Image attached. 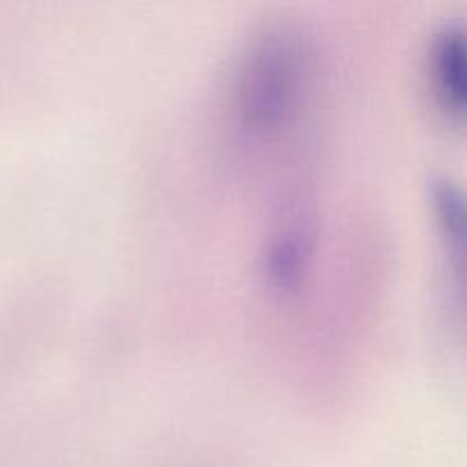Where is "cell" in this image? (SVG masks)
<instances>
[{
	"label": "cell",
	"instance_id": "1",
	"mask_svg": "<svg viewBox=\"0 0 467 467\" xmlns=\"http://www.w3.org/2000/svg\"><path fill=\"white\" fill-rule=\"evenodd\" d=\"M304 82V48L290 27H269L251 44L237 80V109L246 130L267 135L295 112Z\"/></svg>",
	"mask_w": 467,
	"mask_h": 467
},
{
	"label": "cell",
	"instance_id": "2",
	"mask_svg": "<svg viewBox=\"0 0 467 467\" xmlns=\"http://www.w3.org/2000/svg\"><path fill=\"white\" fill-rule=\"evenodd\" d=\"M429 80L442 112L461 119L465 109V48L459 21H445L429 44Z\"/></svg>",
	"mask_w": 467,
	"mask_h": 467
},
{
	"label": "cell",
	"instance_id": "3",
	"mask_svg": "<svg viewBox=\"0 0 467 467\" xmlns=\"http://www.w3.org/2000/svg\"><path fill=\"white\" fill-rule=\"evenodd\" d=\"M310 244H313V228L304 217L287 219L281 228L274 231L265 255V269L274 285L292 287L299 281L306 269V260L310 258Z\"/></svg>",
	"mask_w": 467,
	"mask_h": 467
}]
</instances>
